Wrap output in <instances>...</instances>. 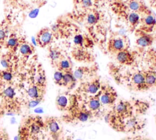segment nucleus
Masks as SVG:
<instances>
[{"label":"nucleus","mask_w":156,"mask_h":140,"mask_svg":"<svg viewBox=\"0 0 156 140\" xmlns=\"http://www.w3.org/2000/svg\"><path fill=\"white\" fill-rule=\"evenodd\" d=\"M149 108L146 101L137 99L116 101L105 115V120L115 131L135 133L145 125L143 117Z\"/></svg>","instance_id":"1"},{"label":"nucleus","mask_w":156,"mask_h":140,"mask_svg":"<svg viewBox=\"0 0 156 140\" xmlns=\"http://www.w3.org/2000/svg\"><path fill=\"white\" fill-rule=\"evenodd\" d=\"M112 12L127 25L130 32L135 31L140 23L141 17L132 11L122 0H115L110 6Z\"/></svg>","instance_id":"2"},{"label":"nucleus","mask_w":156,"mask_h":140,"mask_svg":"<svg viewBox=\"0 0 156 140\" xmlns=\"http://www.w3.org/2000/svg\"><path fill=\"white\" fill-rule=\"evenodd\" d=\"M67 111L69 112V119L73 122H85L94 118L77 93L71 94V103Z\"/></svg>","instance_id":"3"},{"label":"nucleus","mask_w":156,"mask_h":140,"mask_svg":"<svg viewBox=\"0 0 156 140\" xmlns=\"http://www.w3.org/2000/svg\"><path fill=\"white\" fill-rule=\"evenodd\" d=\"M128 87L136 91H145L148 90L144 79V70H136L126 74L124 78Z\"/></svg>","instance_id":"4"},{"label":"nucleus","mask_w":156,"mask_h":140,"mask_svg":"<svg viewBox=\"0 0 156 140\" xmlns=\"http://www.w3.org/2000/svg\"><path fill=\"white\" fill-rule=\"evenodd\" d=\"M78 94L80 95L86 108L92 114L94 118L99 117L101 114L104 112V106L101 104L99 99V90L94 95Z\"/></svg>","instance_id":"5"},{"label":"nucleus","mask_w":156,"mask_h":140,"mask_svg":"<svg viewBox=\"0 0 156 140\" xmlns=\"http://www.w3.org/2000/svg\"><path fill=\"white\" fill-rule=\"evenodd\" d=\"M99 99L104 108L106 106L111 108L117 101L118 94L112 86L102 84L99 90Z\"/></svg>","instance_id":"6"},{"label":"nucleus","mask_w":156,"mask_h":140,"mask_svg":"<svg viewBox=\"0 0 156 140\" xmlns=\"http://www.w3.org/2000/svg\"><path fill=\"white\" fill-rule=\"evenodd\" d=\"M102 83L99 77L95 76L87 81L81 82L76 89V93L83 95H94L99 92Z\"/></svg>","instance_id":"7"},{"label":"nucleus","mask_w":156,"mask_h":140,"mask_svg":"<svg viewBox=\"0 0 156 140\" xmlns=\"http://www.w3.org/2000/svg\"><path fill=\"white\" fill-rule=\"evenodd\" d=\"M98 67L94 64L91 66H80L76 68L73 72L77 81L83 82L96 76Z\"/></svg>","instance_id":"8"},{"label":"nucleus","mask_w":156,"mask_h":140,"mask_svg":"<svg viewBox=\"0 0 156 140\" xmlns=\"http://www.w3.org/2000/svg\"><path fill=\"white\" fill-rule=\"evenodd\" d=\"M132 11L138 13L140 17L153 14L151 9L141 0H122Z\"/></svg>","instance_id":"9"},{"label":"nucleus","mask_w":156,"mask_h":140,"mask_svg":"<svg viewBox=\"0 0 156 140\" xmlns=\"http://www.w3.org/2000/svg\"><path fill=\"white\" fill-rule=\"evenodd\" d=\"M127 48H128L127 42L123 37H112L108 39L107 43V50L112 54H116L119 51Z\"/></svg>","instance_id":"10"},{"label":"nucleus","mask_w":156,"mask_h":140,"mask_svg":"<svg viewBox=\"0 0 156 140\" xmlns=\"http://www.w3.org/2000/svg\"><path fill=\"white\" fill-rule=\"evenodd\" d=\"M156 29V18L154 14L141 17L140 23L136 30L144 32L152 33Z\"/></svg>","instance_id":"11"},{"label":"nucleus","mask_w":156,"mask_h":140,"mask_svg":"<svg viewBox=\"0 0 156 140\" xmlns=\"http://www.w3.org/2000/svg\"><path fill=\"white\" fill-rule=\"evenodd\" d=\"M115 55L118 63L123 66H131L135 62V54L128 48L119 51Z\"/></svg>","instance_id":"12"},{"label":"nucleus","mask_w":156,"mask_h":140,"mask_svg":"<svg viewBox=\"0 0 156 140\" xmlns=\"http://www.w3.org/2000/svg\"><path fill=\"white\" fill-rule=\"evenodd\" d=\"M72 56L73 58L80 62L91 63L94 61V56L88 51V50L75 47L72 51Z\"/></svg>","instance_id":"13"},{"label":"nucleus","mask_w":156,"mask_h":140,"mask_svg":"<svg viewBox=\"0 0 156 140\" xmlns=\"http://www.w3.org/2000/svg\"><path fill=\"white\" fill-rule=\"evenodd\" d=\"M136 36V44L140 47L146 48L151 46L155 40L156 37L152 33H144L137 30L135 31Z\"/></svg>","instance_id":"14"},{"label":"nucleus","mask_w":156,"mask_h":140,"mask_svg":"<svg viewBox=\"0 0 156 140\" xmlns=\"http://www.w3.org/2000/svg\"><path fill=\"white\" fill-rule=\"evenodd\" d=\"M73 43L75 47H80L85 49H90L93 47L94 43L90 37L86 34L77 33L73 37Z\"/></svg>","instance_id":"15"},{"label":"nucleus","mask_w":156,"mask_h":140,"mask_svg":"<svg viewBox=\"0 0 156 140\" xmlns=\"http://www.w3.org/2000/svg\"><path fill=\"white\" fill-rule=\"evenodd\" d=\"M52 40L53 32L48 29H42L39 32L37 39V43L41 46H44L49 45L51 43Z\"/></svg>","instance_id":"16"},{"label":"nucleus","mask_w":156,"mask_h":140,"mask_svg":"<svg viewBox=\"0 0 156 140\" xmlns=\"http://www.w3.org/2000/svg\"><path fill=\"white\" fill-rule=\"evenodd\" d=\"M145 83L148 89L156 87V72L153 69L144 70Z\"/></svg>","instance_id":"17"},{"label":"nucleus","mask_w":156,"mask_h":140,"mask_svg":"<svg viewBox=\"0 0 156 140\" xmlns=\"http://www.w3.org/2000/svg\"><path fill=\"white\" fill-rule=\"evenodd\" d=\"M76 79L74 76L72 70L63 72L62 80V86L67 87L69 89H73L76 84Z\"/></svg>","instance_id":"18"},{"label":"nucleus","mask_w":156,"mask_h":140,"mask_svg":"<svg viewBox=\"0 0 156 140\" xmlns=\"http://www.w3.org/2000/svg\"><path fill=\"white\" fill-rule=\"evenodd\" d=\"M71 96L66 95H60L56 99V105L57 108L62 111L67 110L71 103Z\"/></svg>","instance_id":"19"},{"label":"nucleus","mask_w":156,"mask_h":140,"mask_svg":"<svg viewBox=\"0 0 156 140\" xmlns=\"http://www.w3.org/2000/svg\"><path fill=\"white\" fill-rule=\"evenodd\" d=\"M56 64H57V67L58 69V70L62 71L63 72L72 70L71 64L70 61L67 59L62 58L58 62H57Z\"/></svg>","instance_id":"20"},{"label":"nucleus","mask_w":156,"mask_h":140,"mask_svg":"<svg viewBox=\"0 0 156 140\" xmlns=\"http://www.w3.org/2000/svg\"><path fill=\"white\" fill-rule=\"evenodd\" d=\"M48 124L50 132L54 135L58 136L60 131V127L58 122L54 119H50Z\"/></svg>","instance_id":"21"},{"label":"nucleus","mask_w":156,"mask_h":140,"mask_svg":"<svg viewBox=\"0 0 156 140\" xmlns=\"http://www.w3.org/2000/svg\"><path fill=\"white\" fill-rule=\"evenodd\" d=\"M49 57L52 62L56 63L63 58L61 51L58 49L55 48H52L49 50Z\"/></svg>","instance_id":"22"},{"label":"nucleus","mask_w":156,"mask_h":140,"mask_svg":"<svg viewBox=\"0 0 156 140\" xmlns=\"http://www.w3.org/2000/svg\"><path fill=\"white\" fill-rule=\"evenodd\" d=\"M27 95L32 99H36L39 98V90L37 86H32L30 87L27 90Z\"/></svg>","instance_id":"23"},{"label":"nucleus","mask_w":156,"mask_h":140,"mask_svg":"<svg viewBox=\"0 0 156 140\" xmlns=\"http://www.w3.org/2000/svg\"><path fill=\"white\" fill-rule=\"evenodd\" d=\"M20 52L23 56H28L32 53L31 46L27 43H23L20 47Z\"/></svg>","instance_id":"24"},{"label":"nucleus","mask_w":156,"mask_h":140,"mask_svg":"<svg viewBox=\"0 0 156 140\" xmlns=\"http://www.w3.org/2000/svg\"><path fill=\"white\" fill-rule=\"evenodd\" d=\"M63 76V72L60 70L55 71L54 73V80L57 84L62 86V80Z\"/></svg>","instance_id":"25"},{"label":"nucleus","mask_w":156,"mask_h":140,"mask_svg":"<svg viewBox=\"0 0 156 140\" xmlns=\"http://www.w3.org/2000/svg\"><path fill=\"white\" fill-rule=\"evenodd\" d=\"M3 94L5 97L12 99L14 97V96L15 95V92L14 89L12 87L9 86L6 89H4V90L3 92Z\"/></svg>","instance_id":"26"},{"label":"nucleus","mask_w":156,"mask_h":140,"mask_svg":"<svg viewBox=\"0 0 156 140\" xmlns=\"http://www.w3.org/2000/svg\"><path fill=\"white\" fill-rule=\"evenodd\" d=\"M7 45L10 48L16 47L18 45V40L15 37H10L7 42Z\"/></svg>","instance_id":"27"},{"label":"nucleus","mask_w":156,"mask_h":140,"mask_svg":"<svg viewBox=\"0 0 156 140\" xmlns=\"http://www.w3.org/2000/svg\"><path fill=\"white\" fill-rule=\"evenodd\" d=\"M36 81L39 86H43L46 83L45 75L43 73H39L36 78Z\"/></svg>","instance_id":"28"},{"label":"nucleus","mask_w":156,"mask_h":140,"mask_svg":"<svg viewBox=\"0 0 156 140\" xmlns=\"http://www.w3.org/2000/svg\"><path fill=\"white\" fill-rule=\"evenodd\" d=\"M2 78L4 80L6 81H10L13 78V75L11 72L8 71H4L2 73Z\"/></svg>","instance_id":"29"},{"label":"nucleus","mask_w":156,"mask_h":140,"mask_svg":"<svg viewBox=\"0 0 156 140\" xmlns=\"http://www.w3.org/2000/svg\"><path fill=\"white\" fill-rule=\"evenodd\" d=\"M41 127L37 123H34L30 126V131L33 134H37L38 133L40 130Z\"/></svg>","instance_id":"30"},{"label":"nucleus","mask_w":156,"mask_h":140,"mask_svg":"<svg viewBox=\"0 0 156 140\" xmlns=\"http://www.w3.org/2000/svg\"><path fill=\"white\" fill-rule=\"evenodd\" d=\"M39 12H40V9H38V8L34 9L31 10L29 12V13L28 14V16L30 18H35L38 15Z\"/></svg>","instance_id":"31"},{"label":"nucleus","mask_w":156,"mask_h":140,"mask_svg":"<svg viewBox=\"0 0 156 140\" xmlns=\"http://www.w3.org/2000/svg\"><path fill=\"white\" fill-rule=\"evenodd\" d=\"M40 99L38 98H36V99H32V100L29 101L28 103V107L30 108H34L35 106H37L40 102Z\"/></svg>","instance_id":"32"},{"label":"nucleus","mask_w":156,"mask_h":140,"mask_svg":"<svg viewBox=\"0 0 156 140\" xmlns=\"http://www.w3.org/2000/svg\"><path fill=\"white\" fill-rule=\"evenodd\" d=\"M122 140H151L146 137L140 136H132V137H127Z\"/></svg>","instance_id":"33"},{"label":"nucleus","mask_w":156,"mask_h":140,"mask_svg":"<svg viewBox=\"0 0 156 140\" xmlns=\"http://www.w3.org/2000/svg\"><path fill=\"white\" fill-rule=\"evenodd\" d=\"M6 37V32L4 29H0V42H2Z\"/></svg>","instance_id":"34"},{"label":"nucleus","mask_w":156,"mask_h":140,"mask_svg":"<svg viewBox=\"0 0 156 140\" xmlns=\"http://www.w3.org/2000/svg\"><path fill=\"white\" fill-rule=\"evenodd\" d=\"M1 64L5 68H7L9 67V64L8 61L5 59H2L1 61Z\"/></svg>","instance_id":"35"},{"label":"nucleus","mask_w":156,"mask_h":140,"mask_svg":"<svg viewBox=\"0 0 156 140\" xmlns=\"http://www.w3.org/2000/svg\"><path fill=\"white\" fill-rule=\"evenodd\" d=\"M34 112L35 113H37V114H41L43 112V109L41 107H38V108H36L35 109H34Z\"/></svg>","instance_id":"36"},{"label":"nucleus","mask_w":156,"mask_h":140,"mask_svg":"<svg viewBox=\"0 0 156 140\" xmlns=\"http://www.w3.org/2000/svg\"><path fill=\"white\" fill-rule=\"evenodd\" d=\"M150 4L152 7L156 8V0H149Z\"/></svg>","instance_id":"37"},{"label":"nucleus","mask_w":156,"mask_h":140,"mask_svg":"<svg viewBox=\"0 0 156 140\" xmlns=\"http://www.w3.org/2000/svg\"><path fill=\"white\" fill-rule=\"evenodd\" d=\"M31 40H32V43L35 45V46H36L37 45V39L35 38V37H32V39H31Z\"/></svg>","instance_id":"38"},{"label":"nucleus","mask_w":156,"mask_h":140,"mask_svg":"<svg viewBox=\"0 0 156 140\" xmlns=\"http://www.w3.org/2000/svg\"><path fill=\"white\" fill-rule=\"evenodd\" d=\"M15 122H16L15 118L13 117H11V119H10V122H11V123H12V124H13V123H15Z\"/></svg>","instance_id":"39"},{"label":"nucleus","mask_w":156,"mask_h":140,"mask_svg":"<svg viewBox=\"0 0 156 140\" xmlns=\"http://www.w3.org/2000/svg\"><path fill=\"white\" fill-rule=\"evenodd\" d=\"M7 116H14L15 115V114L14 113H12V112H8V113H7Z\"/></svg>","instance_id":"40"},{"label":"nucleus","mask_w":156,"mask_h":140,"mask_svg":"<svg viewBox=\"0 0 156 140\" xmlns=\"http://www.w3.org/2000/svg\"><path fill=\"white\" fill-rule=\"evenodd\" d=\"M14 140H19L18 137V136H15V138H14Z\"/></svg>","instance_id":"41"},{"label":"nucleus","mask_w":156,"mask_h":140,"mask_svg":"<svg viewBox=\"0 0 156 140\" xmlns=\"http://www.w3.org/2000/svg\"><path fill=\"white\" fill-rule=\"evenodd\" d=\"M0 140H4V139H3V138H2L0 137Z\"/></svg>","instance_id":"42"},{"label":"nucleus","mask_w":156,"mask_h":140,"mask_svg":"<svg viewBox=\"0 0 156 140\" xmlns=\"http://www.w3.org/2000/svg\"><path fill=\"white\" fill-rule=\"evenodd\" d=\"M155 122H156V118H155Z\"/></svg>","instance_id":"43"}]
</instances>
